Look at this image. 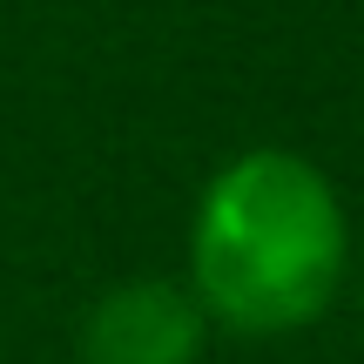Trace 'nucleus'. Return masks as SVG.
<instances>
[{"instance_id": "nucleus-1", "label": "nucleus", "mask_w": 364, "mask_h": 364, "mask_svg": "<svg viewBox=\"0 0 364 364\" xmlns=\"http://www.w3.org/2000/svg\"><path fill=\"white\" fill-rule=\"evenodd\" d=\"M189 297L209 331L297 338L351 284V209L297 149H243L189 209Z\"/></svg>"}, {"instance_id": "nucleus-2", "label": "nucleus", "mask_w": 364, "mask_h": 364, "mask_svg": "<svg viewBox=\"0 0 364 364\" xmlns=\"http://www.w3.org/2000/svg\"><path fill=\"white\" fill-rule=\"evenodd\" d=\"M209 317L182 277H122L81 311V364H196Z\"/></svg>"}, {"instance_id": "nucleus-3", "label": "nucleus", "mask_w": 364, "mask_h": 364, "mask_svg": "<svg viewBox=\"0 0 364 364\" xmlns=\"http://www.w3.org/2000/svg\"><path fill=\"white\" fill-rule=\"evenodd\" d=\"M358 304H364V277H358Z\"/></svg>"}]
</instances>
